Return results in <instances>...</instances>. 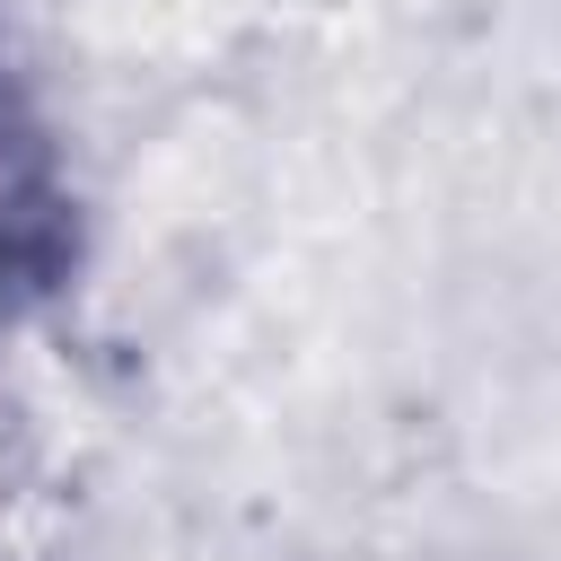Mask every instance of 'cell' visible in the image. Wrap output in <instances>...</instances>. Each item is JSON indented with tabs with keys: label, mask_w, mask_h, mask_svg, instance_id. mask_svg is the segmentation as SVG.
I'll return each instance as SVG.
<instances>
[{
	"label": "cell",
	"mask_w": 561,
	"mask_h": 561,
	"mask_svg": "<svg viewBox=\"0 0 561 561\" xmlns=\"http://www.w3.org/2000/svg\"><path fill=\"white\" fill-rule=\"evenodd\" d=\"M88 175L61 105L0 35V324L53 316L88 272Z\"/></svg>",
	"instance_id": "1"
}]
</instances>
